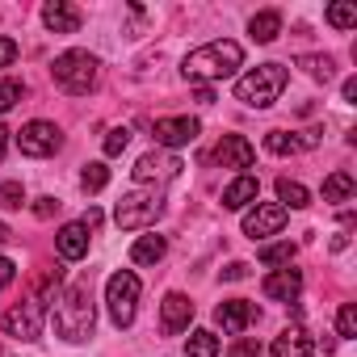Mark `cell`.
Instances as JSON below:
<instances>
[{"label": "cell", "instance_id": "obj_1", "mask_svg": "<svg viewBox=\"0 0 357 357\" xmlns=\"http://www.w3.org/2000/svg\"><path fill=\"white\" fill-rule=\"evenodd\" d=\"M240 63H244V47L231 43V38H215V43L190 51L185 63H181V72H185V80L211 84V80H227V76H236Z\"/></svg>", "mask_w": 357, "mask_h": 357}, {"label": "cell", "instance_id": "obj_2", "mask_svg": "<svg viewBox=\"0 0 357 357\" xmlns=\"http://www.w3.org/2000/svg\"><path fill=\"white\" fill-rule=\"evenodd\" d=\"M93 319H97V311H93V290H89V282H76V286H68V290L55 298V332H59L63 340H72V344L89 340V336H93Z\"/></svg>", "mask_w": 357, "mask_h": 357}, {"label": "cell", "instance_id": "obj_3", "mask_svg": "<svg viewBox=\"0 0 357 357\" xmlns=\"http://www.w3.org/2000/svg\"><path fill=\"white\" fill-rule=\"evenodd\" d=\"M286 80H290L286 63H261V68H252L248 76L236 80V101H244L248 109H269L286 93Z\"/></svg>", "mask_w": 357, "mask_h": 357}, {"label": "cell", "instance_id": "obj_4", "mask_svg": "<svg viewBox=\"0 0 357 357\" xmlns=\"http://www.w3.org/2000/svg\"><path fill=\"white\" fill-rule=\"evenodd\" d=\"M97 55H89V51H63L55 63H51V76H55V84L63 89V93H72V97H84L93 84H97Z\"/></svg>", "mask_w": 357, "mask_h": 357}, {"label": "cell", "instance_id": "obj_5", "mask_svg": "<svg viewBox=\"0 0 357 357\" xmlns=\"http://www.w3.org/2000/svg\"><path fill=\"white\" fill-rule=\"evenodd\" d=\"M105 307H109V319L118 328H130L135 324V311H139V278L130 269L109 273V282H105Z\"/></svg>", "mask_w": 357, "mask_h": 357}, {"label": "cell", "instance_id": "obj_6", "mask_svg": "<svg viewBox=\"0 0 357 357\" xmlns=\"http://www.w3.org/2000/svg\"><path fill=\"white\" fill-rule=\"evenodd\" d=\"M155 215H160V194H126L114 206V223L122 231H143L155 223Z\"/></svg>", "mask_w": 357, "mask_h": 357}, {"label": "cell", "instance_id": "obj_7", "mask_svg": "<svg viewBox=\"0 0 357 357\" xmlns=\"http://www.w3.org/2000/svg\"><path fill=\"white\" fill-rule=\"evenodd\" d=\"M43 315H47V307L38 298H26L22 307H9L0 315V328L9 336H17V340H38L43 336Z\"/></svg>", "mask_w": 357, "mask_h": 357}, {"label": "cell", "instance_id": "obj_8", "mask_svg": "<svg viewBox=\"0 0 357 357\" xmlns=\"http://www.w3.org/2000/svg\"><path fill=\"white\" fill-rule=\"evenodd\" d=\"M17 147H22V155H34V160L55 155L63 147V130L55 122H26L17 130Z\"/></svg>", "mask_w": 357, "mask_h": 357}, {"label": "cell", "instance_id": "obj_9", "mask_svg": "<svg viewBox=\"0 0 357 357\" xmlns=\"http://www.w3.org/2000/svg\"><path fill=\"white\" fill-rule=\"evenodd\" d=\"M286 227V206L278 202H257L248 215H244V236L248 240H269Z\"/></svg>", "mask_w": 357, "mask_h": 357}, {"label": "cell", "instance_id": "obj_10", "mask_svg": "<svg viewBox=\"0 0 357 357\" xmlns=\"http://www.w3.org/2000/svg\"><path fill=\"white\" fill-rule=\"evenodd\" d=\"M198 130H202L198 118H160L151 135H155L160 147H172V151H176V147H190V143L198 139Z\"/></svg>", "mask_w": 357, "mask_h": 357}, {"label": "cell", "instance_id": "obj_11", "mask_svg": "<svg viewBox=\"0 0 357 357\" xmlns=\"http://www.w3.org/2000/svg\"><path fill=\"white\" fill-rule=\"evenodd\" d=\"M190 319H194V303H190V298H185L181 290L164 294V303H160V328H164L168 336L185 332V328H190Z\"/></svg>", "mask_w": 357, "mask_h": 357}, {"label": "cell", "instance_id": "obj_12", "mask_svg": "<svg viewBox=\"0 0 357 357\" xmlns=\"http://www.w3.org/2000/svg\"><path fill=\"white\" fill-rule=\"evenodd\" d=\"M176 172H181V160L147 151V155H139V164H135V181H139V185H147V181H172Z\"/></svg>", "mask_w": 357, "mask_h": 357}, {"label": "cell", "instance_id": "obj_13", "mask_svg": "<svg viewBox=\"0 0 357 357\" xmlns=\"http://www.w3.org/2000/svg\"><path fill=\"white\" fill-rule=\"evenodd\" d=\"M215 160H219L223 168H252L257 147H252L244 135H223V139H219V147H215Z\"/></svg>", "mask_w": 357, "mask_h": 357}, {"label": "cell", "instance_id": "obj_14", "mask_svg": "<svg viewBox=\"0 0 357 357\" xmlns=\"http://www.w3.org/2000/svg\"><path fill=\"white\" fill-rule=\"evenodd\" d=\"M261 290H265V298H273V303H290V298H298V290H303V273L298 269H273L265 282H261Z\"/></svg>", "mask_w": 357, "mask_h": 357}, {"label": "cell", "instance_id": "obj_15", "mask_svg": "<svg viewBox=\"0 0 357 357\" xmlns=\"http://www.w3.org/2000/svg\"><path fill=\"white\" fill-rule=\"evenodd\" d=\"M252 315H257V307H252L248 298H227V303H219V307H215L219 328H223V332H231V336H240V332L252 324Z\"/></svg>", "mask_w": 357, "mask_h": 357}, {"label": "cell", "instance_id": "obj_16", "mask_svg": "<svg viewBox=\"0 0 357 357\" xmlns=\"http://www.w3.org/2000/svg\"><path fill=\"white\" fill-rule=\"evenodd\" d=\"M43 22H47L51 34H76L84 17H80L76 5H68V0H47V5H43Z\"/></svg>", "mask_w": 357, "mask_h": 357}, {"label": "cell", "instance_id": "obj_17", "mask_svg": "<svg viewBox=\"0 0 357 357\" xmlns=\"http://www.w3.org/2000/svg\"><path fill=\"white\" fill-rule=\"evenodd\" d=\"M55 248H59L63 261H80V257H89V227H84V223H63L59 236H55Z\"/></svg>", "mask_w": 357, "mask_h": 357}, {"label": "cell", "instance_id": "obj_18", "mask_svg": "<svg viewBox=\"0 0 357 357\" xmlns=\"http://www.w3.org/2000/svg\"><path fill=\"white\" fill-rule=\"evenodd\" d=\"M269 353H273V357H311V353H315V340H311V332H307V328H298V324H294V328H286V332L273 340V349H269Z\"/></svg>", "mask_w": 357, "mask_h": 357}, {"label": "cell", "instance_id": "obj_19", "mask_svg": "<svg viewBox=\"0 0 357 357\" xmlns=\"http://www.w3.org/2000/svg\"><path fill=\"white\" fill-rule=\"evenodd\" d=\"M257 194H261V185H257V176H248V172H240L236 181L223 190V206L227 211H244L248 202H257Z\"/></svg>", "mask_w": 357, "mask_h": 357}, {"label": "cell", "instance_id": "obj_20", "mask_svg": "<svg viewBox=\"0 0 357 357\" xmlns=\"http://www.w3.org/2000/svg\"><path fill=\"white\" fill-rule=\"evenodd\" d=\"M164 252H168V240L164 236H139L130 244V261L135 265H155V261H164Z\"/></svg>", "mask_w": 357, "mask_h": 357}, {"label": "cell", "instance_id": "obj_21", "mask_svg": "<svg viewBox=\"0 0 357 357\" xmlns=\"http://www.w3.org/2000/svg\"><path fill=\"white\" fill-rule=\"evenodd\" d=\"M278 206H286V211H307V206H311L307 185H298V181H290V176H282V181H278Z\"/></svg>", "mask_w": 357, "mask_h": 357}, {"label": "cell", "instance_id": "obj_22", "mask_svg": "<svg viewBox=\"0 0 357 357\" xmlns=\"http://www.w3.org/2000/svg\"><path fill=\"white\" fill-rule=\"evenodd\" d=\"M357 194V181L349 172H328L324 176V202H349Z\"/></svg>", "mask_w": 357, "mask_h": 357}, {"label": "cell", "instance_id": "obj_23", "mask_svg": "<svg viewBox=\"0 0 357 357\" xmlns=\"http://www.w3.org/2000/svg\"><path fill=\"white\" fill-rule=\"evenodd\" d=\"M219 353H223V344H219V336H215V332L198 328V332H190V336H185V357H219Z\"/></svg>", "mask_w": 357, "mask_h": 357}, {"label": "cell", "instance_id": "obj_24", "mask_svg": "<svg viewBox=\"0 0 357 357\" xmlns=\"http://www.w3.org/2000/svg\"><path fill=\"white\" fill-rule=\"evenodd\" d=\"M248 34H252L257 43H273V38L282 34V13H273V9L257 13V17L248 22Z\"/></svg>", "mask_w": 357, "mask_h": 357}, {"label": "cell", "instance_id": "obj_25", "mask_svg": "<svg viewBox=\"0 0 357 357\" xmlns=\"http://www.w3.org/2000/svg\"><path fill=\"white\" fill-rule=\"evenodd\" d=\"M80 185H84V194H101V190L109 185V168H105L101 160L84 164V172H80Z\"/></svg>", "mask_w": 357, "mask_h": 357}, {"label": "cell", "instance_id": "obj_26", "mask_svg": "<svg viewBox=\"0 0 357 357\" xmlns=\"http://www.w3.org/2000/svg\"><path fill=\"white\" fill-rule=\"evenodd\" d=\"M328 26L353 30V26H357V5H349V0H336V5H328Z\"/></svg>", "mask_w": 357, "mask_h": 357}, {"label": "cell", "instance_id": "obj_27", "mask_svg": "<svg viewBox=\"0 0 357 357\" xmlns=\"http://www.w3.org/2000/svg\"><path fill=\"white\" fill-rule=\"evenodd\" d=\"M290 261H294V244H290V240H282V244H265V248H261V265H282V269H286Z\"/></svg>", "mask_w": 357, "mask_h": 357}, {"label": "cell", "instance_id": "obj_28", "mask_svg": "<svg viewBox=\"0 0 357 357\" xmlns=\"http://www.w3.org/2000/svg\"><path fill=\"white\" fill-rule=\"evenodd\" d=\"M22 206H26L22 181H0V211H22Z\"/></svg>", "mask_w": 357, "mask_h": 357}, {"label": "cell", "instance_id": "obj_29", "mask_svg": "<svg viewBox=\"0 0 357 357\" xmlns=\"http://www.w3.org/2000/svg\"><path fill=\"white\" fill-rule=\"evenodd\" d=\"M265 151H273V155H294V151H298V139L286 135V130H269V135H265Z\"/></svg>", "mask_w": 357, "mask_h": 357}, {"label": "cell", "instance_id": "obj_30", "mask_svg": "<svg viewBox=\"0 0 357 357\" xmlns=\"http://www.w3.org/2000/svg\"><path fill=\"white\" fill-rule=\"evenodd\" d=\"M298 63H303V68H307V72H311L315 80H324V84H328V80L336 76V72H332V59H328V55H324V59H319V55H303Z\"/></svg>", "mask_w": 357, "mask_h": 357}, {"label": "cell", "instance_id": "obj_31", "mask_svg": "<svg viewBox=\"0 0 357 357\" xmlns=\"http://www.w3.org/2000/svg\"><path fill=\"white\" fill-rule=\"evenodd\" d=\"M126 143H130V130H126V126L105 130V155H122V151H126Z\"/></svg>", "mask_w": 357, "mask_h": 357}, {"label": "cell", "instance_id": "obj_32", "mask_svg": "<svg viewBox=\"0 0 357 357\" xmlns=\"http://www.w3.org/2000/svg\"><path fill=\"white\" fill-rule=\"evenodd\" d=\"M336 328H340V336H344V340H353V336H357V307H353V303H344V307H340Z\"/></svg>", "mask_w": 357, "mask_h": 357}, {"label": "cell", "instance_id": "obj_33", "mask_svg": "<svg viewBox=\"0 0 357 357\" xmlns=\"http://www.w3.org/2000/svg\"><path fill=\"white\" fill-rule=\"evenodd\" d=\"M22 101V84L17 80H0V114H9Z\"/></svg>", "mask_w": 357, "mask_h": 357}, {"label": "cell", "instance_id": "obj_34", "mask_svg": "<svg viewBox=\"0 0 357 357\" xmlns=\"http://www.w3.org/2000/svg\"><path fill=\"white\" fill-rule=\"evenodd\" d=\"M223 357H261V344L257 340H248V336H240L236 344H227V353Z\"/></svg>", "mask_w": 357, "mask_h": 357}, {"label": "cell", "instance_id": "obj_35", "mask_svg": "<svg viewBox=\"0 0 357 357\" xmlns=\"http://www.w3.org/2000/svg\"><path fill=\"white\" fill-rule=\"evenodd\" d=\"M17 59V43L13 38H0V68H9Z\"/></svg>", "mask_w": 357, "mask_h": 357}, {"label": "cell", "instance_id": "obj_36", "mask_svg": "<svg viewBox=\"0 0 357 357\" xmlns=\"http://www.w3.org/2000/svg\"><path fill=\"white\" fill-rule=\"evenodd\" d=\"M13 278H17V265H13L9 257H0V290H5V286H9Z\"/></svg>", "mask_w": 357, "mask_h": 357}, {"label": "cell", "instance_id": "obj_37", "mask_svg": "<svg viewBox=\"0 0 357 357\" xmlns=\"http://www.w3.org/2000/svg\"><path fill=\"white\" fill-rule=\"evenodd\" d=\"M55 211H59V202H55V198H38V202H34V215H38V219H51Z\"/></svg>", "mask_w": 357, "mask_h": 357}, {"label": "cell", "instance_id": "obj_38", "mask_svg": "<svg viewBox=\"0 0 357 357\" xmlns=\"http://www.w3.org/2000/svg\"><path fill=\"white\" fill-rule=\"evenodd\" d=\"M223 278H227V282H244V278H248V265H244V261H231V265L223 269Z\"/></svg>", "mask_w": 357, "mask_h": 357}, {"label": "cell", "instance_id": "obj_39", "mask_svg": "<svg viewBox=\"0 0 357 357\" xmlns=\"http://www.w3.org/2000/svg\"><path fill=\"white\" fill-rule=\"evenodd\" d=\"M80 223H84V227H101V211H97V206H89V215H84Z\"/></svg>", "mask_w": 357, "mask_h": 357}, {"label": "cell", "instance_id": "obj_40", "mask_svg": "<svg viewBox=\"0 0 357 357\" xmlns=\"http://www.w3.org/2000/svg\"><path fill=\"white\" fill-rule=\"evenodd\" d=\"M9 135H13L9 126H0V160H5V151H9Z\"/></svg>", "mask_w": 357, "mask_h": 357}]
</instances>
